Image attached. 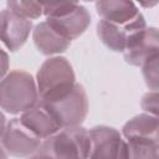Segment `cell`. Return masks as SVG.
Instances as JSON below:
<instances>
[{
	"instance_id": "6",
	"label": "cell",
	"mask_w": 159,
	"mask_h": 159,
	"mask_svg": "<svg viewBox=\"0 0 159 159\" xmlns=\"http://www.w3.org/2000/svg\"><path fill=\"white\" fill-rule=\"evenodd\" d=\"M147 27V22L142 12L125 24H116L99 20L97 24V35L99 40L109 50L123 52L128 45Z\"/></svg>"
},
{
	"instance_id": "13",
	"label": "cell",
	"mask_w": 159,
	"mask_h": 159,
	"mask_svg": "<svg viewBox=\"0 0 159 159\" xmlns=\"http://www.w3.org/2000/svg\"><path fill=\"white\" fill-rule=\"evenodd\" d=\"M94 6L97 14L101 16L102 20L116 24H125L140 12L133 1L104 0L97 1Z\"/></svg>"
},
{
	"instance_id": "7",
	"label": "cell",
	"mask_w": 159,
	"mask_h": 159,
	"mask_svg": "<svg viewBox=\"0 0 159 159\" xmlns=\"http://www.w3.org/2000/svg\"><path fill=\"white\" fill-rule=\"evenodd\" d=\"M42 139L32 133L20 118H12L6 122L0 144L6 154L15 158H30L37 153Z\"/></svg>"
},
{
	"instance_id": "3",
	"label": "cell",
	"mask_w": 159,
	"mask_h": 159,
	"mask_svg": "<svg viewBox=\"0 0 159 159\" xmlns=\"http://www.w3.org/2000/svg\"><path fill=\"white\" fill-rule=\"evenodd\" d=\"M89 144L88 129L77 125L62 128L43 139L37 153L51 159H88Z\"/></svg>"
},
{
	"instance_id": "4",
	"label": "cell",
	"mask_w": 159,
	"mask_h": 159,
	"mask_svg": "<svg viewBox=\"0 0 159 159\" xmlns=\"http://www.w3.org/2000/svg\"><path fill=\"white\" fill-rule=\"evenodd\" d=\"M41 4L46 21L70 41L80 37L91 24V14L81 4L68 1Z\"/></svg>"
},
{
	"instance_id": "16",
	"label": "cell",
	"mask_w": 159,
	"mask_h": 159,
	"mask_svg": "<svg viewBox=\"0 0 159 159\" xmlns=\"http://www.w3.org/2000/svg\"><path fill=\"white\" fill-rule=\"evenodd\" d=\"M6 6L10 11L30 21L42 15V4L36 1H7Z\"/></svg>"
},
{
	"instance_id": "11",
	"label": "cell",
	"mask_w": 159,
	"mask_h": 159,
	"mask_svg": "<svg viewBox=\"0 0 159 159\" xmlns=\"http://www.w3.org/2000/svg\"><path fill=\"white\" fill-rule=\"evenodd\" d=\"M32 40L40 53L45 56H52L65 52L71 42L62 34H60L46 20L39 22L32 29Z\"/></svg>"
},
{
	"instance_id": "9",
	"label": "cell",
	"mask_w": 159,
	"mask_h": 159,
	"mask_svg": "<svg viewBox=\"0 0 159 159\" xmlns=\"http://www.w3.org/2000/svg\"><path fill=\"white\" fill-rule=\"evenodd\" d=\"M32 29V21L16 15L9 9L0 10V42L10 52H16L25 45Z\"/></svg>"
},
{
	"instance_id": "1",
	"label": "cell",
	"mask_w": 159,
	"mask_h": 159,
	"mask_svg": "<svg viewBox=\"0 0 159 159\" xmlns=\"http://www.w3.org/2000/svg\"><path fill=\"white\" fill-rule=\"evenodd\" d=\"M35 78L26 71L14 70L0 81V109L16 116L39 103Z\"/></svg>"
},
{
	"instance_id": "22",
	"label": "cell",
	"mask_w": 159,
	"mask_h": 159,
	"mask_svg": "<svg viewBox=\"0 0 159 159\" xmlns=\"http://www.w3.org/2000/svg\"><path fill=\"white\" fill-rule=\"evenodd\" d=\"M0 159H7V154H6V152L2 149L1 145H0Z\"/></svg>"
},
{
	"instance_id": "21",
	"label": "cell",
	"mask_w": 159,
	"mask_h": 159,
	"mask_svg": "<svg viewBox=\"0 0 159 159\" xmlns=\"http://www.w3.org/2000/svg\"><path fill=\"white\" fill-rule=\"evenodd\" d=\"M27 159H51V158H48V157H46V155H42V154L36 153V154H34L32 157H30V158H27Z\"/></svg>"
},
{
	"instance_id": "2",
	"label": "cell",
	"mask_w": 159,
	"mask_h": 159,
	"mask_svg": "<svg viewBox=\"0 0 159 159\" xmlns=\"http://www.w3.org/2000/svg\"><path fill=\"white\" fill-rule=\"evenodd\" d=\"M39 102H51L68 93L76 84V75L66 57L53 56L45 60L36 73Z\"/></svg>"
},
{
	"instance_id": "8",
	"label": "cell",
	"mask_w": 159,
	"mask_h": 159,
	"mask_svg": "<svg viewBox=\"0 0 159 159\" xmlns=\"http://www.w3.org/2000/svg\"><path fill=\"white\" fill-rule=\"evenodd\" d=\"M88 159H127V143L122 133L113 127L96 125L88 129Z\"/></svg>"
},
{
	"instance_id": "14",
	"label": "cell",
	"mask_w": 159,
	"mask_h": 159,
	"mask_svg": "<svg viewBox=\"0 0 159 159\" xmlns=\"http://www.w3.org/2000/svg\"><path fill=\"white\" fill-rule=\"evenodd\" d=\"M158 117L140 113L130 118L122 128V135L125 139H158Z\"/></svg>"
},
{
	"instance_id": "15",
	"label": "cell",
	"mask_w": 159,
	"mask_h": 159,
	"mask_svg": "<svg viewBox=\"0 0 159 159\" xmlns=\"http://www.w3.org/2000/svg\"><path fill=\"white\" fill-rule=\"evenodd\" d=\"M127 159H158L159 140L127 139Z\"/></svg>"
},
{
	"instance_id": "10",
	"label": "cell",
	"mask_w": 159,
	"mask_h": 159,
	"mask_svg": "<svg viewBox=\"0 0 159 159\" xmlns=\"http://www.w3.org/2000/svg\"><path fill=\"white\" fill-rule=\"evenodd\" d=\"M158 29L154 26H147L123 51V57L128 65L142 67L145 62L158 56Z\"/></svg>"
},
{
	"instance_id": "12",
	"label": "cell",
	"mask_w": 159,
	"mask_h": 159,
	"mask_svg": "<svg viewBox=\"0 0 159 159\" xmlns=\"http://www.w3.org/2000/svg\"><path fill=\"white\" fill-rule=\"evenodd\" d=\"M20 119L32 133H35L42 140L53 135L61 129L50 111L40 102L29 111L24 112L20 116Z\"/></svg>"
},
{
	"instance_id": "18",
	"label": "cell",
	"mask_w": 159,
	"mask_h": 159,
	"mask_svg": "<svg viewBox=\"0 0 159 159\" xmlns=\"http://www.w3.org/2000/svg\"><path fill=\"white\" fill-rule=\"evenodd\" d=\"M140 106L148 114L158 117V91H149L145 93L142 98Z\"/></svg>"
},
{
	"instance_id": "19",
	"label": "cell",
	"mask_w": 159,
	"mask_h": 159,
	"mask_svg": "<svg viewBox=\"0 0 159 159\" xmlns=\"http://www.w3.org/2000/svg\"><path fill=\"white\" fill-rule=\"evenodd\" d=\"M9 66H10L9 55L2 50V47H0V81L7 75Z\"/></svg>"
},
{
	"instance_id": "17",
	"label": "cell",
	"mask_w": 159,
	"mask_h": 159,
	"mask_svg": "<svg viewBox=\"0 0 159 159\" xmlns=\"http://www.w3.org/2000/svg\"><path fill=\"white\" fill-rule=\"evenodd\" d=\"M145 84L150 91H158V56L142 66Z\"/></svg>"
},
{
	"instance_id": "20",
	"label": "cell",
	"mask_w": 159,
	"mask_h": 159,
	"mask_svg": "<svg viewBox=\"0 0 159 159\" xmlns=\"http://www.w3.org/2000/svg\"><path fill=\"white\" fill-rule=\"evenodd\" d=\"M5 125H6V117H5V114L0 109V140H1V137H2V133H4V129H5Z\"/></svg>"
},
{
	"instance_id": "5",
	"label": "cell",
	"mask_w": 159,
	"mask_h": 159,
	"mask_svg": "<svg viewBox=\"0 0 159 159\" xmlns=\"http://www.w3.org/2000/svg\"><path fill=\"white\" fill-rule=\"evenodd\" d=\"M40 103L50 111L61 129L81 125L88 113L87 92L84 87L77 82L68 93L58 99Z\"/></svg>"
}]
</instances>
